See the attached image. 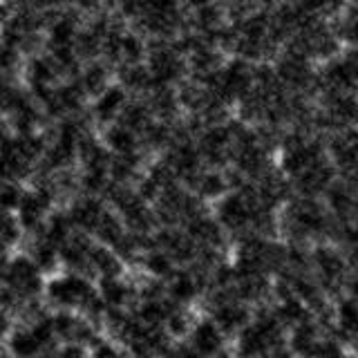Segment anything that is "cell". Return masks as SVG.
Listing matches in <instances>:
<instances>
[{"instance_id": "6", "label": "cell", "mask_w": 358, "mask_h": 358, "mask_svg": "<svg viewBox=\"0 0 358 358\" xmlns=\"http://www.w3.org/2000/svg\"><path fill=\"white\" fill-rule=\"evenodd\" d=\"M72 235H74V224L70 220V213H52L43 229V238L61 249Z\"/></svg>"}, {"instance_id": "20", "label": "cell", "mask_w": 358, "mask_h": 358, "mask_svg": "<svg viewBox=\"0 0 358 358\" xmlns=\"http://www.w3.org/2000/svg\"><path fill=\"white\" fill-rule=\"evenodd\" d=\"M22 193H25V190H20L18 184L3 182V184H0V208H3V210H14L16 208L18 210Z\"/></svg>"}, {"instance_id": "24", "label": "cell", "mask_w": 358, "mask_h": 358, "mask_svg": "<svg viewBox=\"0 0 358 358\" xmlns=\"http://www.w3.org/2000/svg\"><path fill=\"white\" fill-rule=\"evenodd\" d=\"M92 354H94V358H123L117 347H112L110 343H103V341L94 343V352Z\"/></svg>"}, {"instance_id": "4", "label": "cell", "mask_w": 358, "mask_h": 358, "mask_svg": "<svg viewBox=\"0 0 358 358\" xmlns=\"http://www.w3.org/2000/svg\"><path fill=\"white\" fill-rule=\"evenodd\" d=\"M193 350L199 356H213L222 350V329L215 322H199L193 331Z\"/></svg>"}, {"instance_id": "12", "label": "cell", "mask_w": 358, "mask_h": 358, "mask_svg": "<svg viewBox=\"0 0 358 358\" xmlns=\"http://www.w3.org/2000/svg\"><path fill=\"white\" fill-rule=\"evenodd\" d=\"M94 235L101 240V242H106V244H112V246H117L121 240H123V227H121V220H117L112 213L106 210V215L101 217L99 222V227L94 231Z\"/></svg>"}, {"instance_id": "17", "label": "cell", "mask_w": 358, "mask_h": 358, "mask_svg": "<svg viewBox=\"0 0 358 358\" xmlns=\"http://www.w3.org/2000/svg\"><path fill=\"white\" fill-rule=\"evenodd\" d=\"M278 318L282 320V322L298 324V327H300V324L305 322L307 313H305V307H302L296 298H287V300H285V305L280 307V311H278Z\"/></svg>"}, {"instance_id": "14", "label": "cell", "mask_w": 358, "mask_h": 358, "mask_svg": "<svg viewBox=\"0 0 358 358\" xmlns=\"http://www.w3.org/2000/svg\"><path fill=\"white\" fill-rule=\"evenodd\" d=\"M318 345L316 343V334L311 331L309 324H300L294 334V341H291V347H294V352L300 354V356H313L318 354Z\"/></svg>"}, {"instance_id": "2", "label": "cell", "mask_w": 358, "mask_h": 358, "mask_svg": "<svg viewBox=\"0 0 358 358\" xmlns=\"http://www.w3.org/2000/svg\"><path fill=\"white\" fill-rule=\"evenodd\" d=\"M41 268L29 255H16L14 260H9L7 273H5V289L9 294H14L18 302L36 300L41 291H45Z\"/></svg>"}, {"instance_id": "28", "label": "cell", "mask_w": 358, "mask_h": 358, "mask_svg": "<svg viewBox=\"0 0 358 358\" xmlns=\"http://www.w3.org/2000/svg\"><path fill=\"white\" fill-rule=\"evenodd\" d=\"M0 251H5V249H0Z\"/></svg>"}, {"instance_id": "3", "label": "cell", "mask_w": 358, "mask_h": 358, "mask_svg": "<svg viewBox=\"0 0 358 358\" xmlns=\"http://www.w3.org/2000/svg\"><path fill=\"white\" fill-rule=\"evenodd\" d=\"M70 220L74 224V229H81L85 231H96L101 217L106 215V208L101 206V201L94 197H83V199H76L74 204L70 206Z\"/></svg>"}, {"instance_id": "1", "label": "cell", "mask_w": 358, "mask_h": 358, "mask_svg": "<svg viewBox=\"0 0 358 358\" xmlns=\"http://www.w3.org/2000/svg\"><path fill=\"white\" fill-rule=\"evenodd\" d=\"M45 296H48L50 305L59 307L61 311H67V309L85 311L90 307V302L99 294L83 275L70 273V275H59L50 280V282L45 285Z\"/></svg>"}, {"instance_id": "15", "label": "cell", "mask_w": 358, "mask_h": 358, "mask_svg": "<svg viewBox=\"0 0 358 358\" xmlns=\"http://www.w3.org/2000/svg\"><path fill=\"white\" fill-rule=\"evenodd\" d=\"M197 294V282H195V278H190L186 273H179L175 280H173V285H171V296L173 300L177 302H186L190 300Z\"/></svg>"}, {"instance_id": "13", "label": "cell", "mask_w": 358, "mask_h": 358, "mask_svg": "<svg viewBox=\"0 0 358 358\" xmlns=\"http://www.w3.org/2000/svg\"><path fill=\"white\" fill-rule=\"evenodd\" d=\"M316 266L320 268V273L324 278L331 280V282H334V280H338L343 275V271H345V262L329 249H320L316 253Z\"/></svg>"}, {"instance_id": "8", "label": "cell", "mask_w": 358, "mask_h": 358, "mask_svg": "<svg viewBox=\"0 0 358 358\" xmlns=\"http://www.w3.org/2000/svg\"><path fill=\"white\" fill-rule=\"evenodd\" d=\"M29 257L45 273V271H52V268L56 266V262L61 260V253H59V246L48 242L43 235H36V240H34L31 249H29Z\"/></svg>"}, {"instance_id": "9", "label": "cell", "mask_w": 358, "mask_h": 358, "mask_svg": "<svg viewBox=\"0 0 358 358\" xmlns=\"http://www.w3.org/2000/svg\"><path fill=\"white\" fill-rule=\"evenodd\" d=\"M246 322V309L240 305H220L215 311V324L222 331H233V329H242V324Z\"/></svg>"}, {"instance_id": "10", "label": "cell", "mask_w": 358, "mask_h": 358, "mask_svg": "<svg viewBox=\"0 0 358 358\" xmlns=\"http://www.w3.org/2000/svg\"><path fill=\"white\" fill-rule=\"evenodd\" d=\"M188 233H190V240L206 242V244H215L220 240V227L215 222L206 220L204 215H197L188 222Z\"/></svg>"}, {"instance_id": "25", "label": "cell", "mask_w": 358, "mask_h": 358, "mask_svg": "<svg viewBox=\"0 0 358 358\" xmlns=\"http://www.w3.org/2000/svg\"><path fill=\"white\" fill-rule=\"evenodd\" d=\"M103 72L101 70H90L85 74V87L90 90V92H99L101 87H103Z\"/></svg>"}, {"instance_id": "5", "label": "cell", "mask_w": 358, "mask_h": 358, "mask_svg": "<svg viewBox=\"0 0 358 358\" xmlns=\"http://www.w3.org/2000/svg\"><path fill=\"white\" fill-rule=\"evenodd\" d=\"M90 271L99 273L103 280L108 278H119L121 273V262L115 251H110L108 246H94L90 253Z\"/></svg>"}, {"instance_id": "21", "label": "cell", "mask_w": 358, "mask_h": 358, "mask_svg": "<svg viewBox=\"0 0 358 358\" xmlns=\"http://www.w3.org/2000/svg\"><path fill=\"white\" fill-rule=\"evenodd\" d=\"M199 190H201V193H204V195H208V197L220 195L222 190H224L222 177H217V175H206V177L199 182Z\"/></svg>"}, {"instance_id": "23", "label": "cell", "mask_w": 358, "mask_h": 358, "mask_svg": "<svg viewBox=\"0 0 358 358\" xmlns=\"http://www.w3.org/2000/svg\"><path fill=\"white\" fill-rule=\"evenodd\" d=\"M329 201H331L334 210H338V213H347L352 208V197L347 195L345 190H334L329 195Z\"/></svg>"}, {"instance_id": "22", "label": "cell", "mask_w": 358, "mask_h": 358, "mask_svg": "<svg viewBox=\"0 0 358 358\" xmlns=\"http://www.w3.org/2000/svg\"><path fill=\"white\" fill-rule=\"evenodd\" d=\"M166 324H168V331L173 336H184L188 331V318L179 311H173L171 316H168Z\"/></svg>"}, {"instance_id": "26", "label": "cell", "mask_w": 358, "mask_h": 358, "mask_svg": "<svg viewBox=\"0 0 358 358\" xmlns=\"http://www.w3.org/2000/svg\"><path fill=\"white\" fill-rule=\"evenodd\" d=\"M352 294H354V298L358 300V278L354 280V285H352Z\"/></svg>"}, {"instance_id": "19", "label": "cell", "mask_w": 358, "mask_h": 358, "mask_svg": "<svg viewBox=\"0 0 358 358\" xmlns=\"http://www.w3.org/2000/svg\"><path fill=\"white\" fill-rule=\"evenodd\" d=\"M145 268L157 275V278H164L173 271V257L164 253V251H155V253H148V257H145Z\"/></svg>"}, {"instance_id": "11", "label": "cell", "mask_w": 358, "mask_h": 358, "mask_svg": "<svg viewBox=\"0 0 358 358\" xmlns=\"http://www.w3.org/2000/svg\"><path fill=\"white\" fill-rule=\"evenodd\" d=\"M22 235V229H20V222L18 217L11 215V210H3L0 208V249H9V246H14Z\"/></svg>"}, {"instance_id": "27", "label": "cell", "mask_w": 358, "mask_h": 358, "mask_svg": "<svg viewBox=\"0 0 358 358\" xmlns=\"http://www.w3.org/2000/svg\"><path fill=\"white\" fill-rule=\"evenodd\" d=\"M356 224H358V215H356Z\"/></svg>"}, {"instance_id": "7", "label": "cell", "mask_w": 358, "mask_h": 358, "mask_svg": "<svg viewBox=\"0 0 358 358\" xmlns=\"http://www.w3.org/2000/svg\"><path fill=\"white\" fill-rule=\"evenodd\" d=\"M132 298V289L119 278H108L101 280V300L106 302L110 309H121L123 305H128Z\"/></svg>"}, {"instance_id": "18", "label": "cell", "mask_w": 358, "mask_h": 358, "mask_svg": "<svg viewBox=\"0 0 358 358\" xmlns=\"http://www.w3.org/2000/svg\"><path fill=\"white\" fill-rule=\"evenodd\" d=\"M108 143H110V148H115L117 152L130 155L134 148V137L128 128H112L108 132Z\"/></svg>"}, {"instance_id": "16", "label": "cell", "mask_w": 358, "mask_h": 358, "mask_svg": "<svg viewBox=\"0 0 358 358\" xmlns=\"http://www.w3.org/2000/svg\"><path fill=\"white\" fill-rule=\"evenodd\" d=\"M123 106V92L121 90H108V92L99 99L96 103V115L101 119H110L117 115V110Z\"/></svg>"}]
</instances>
